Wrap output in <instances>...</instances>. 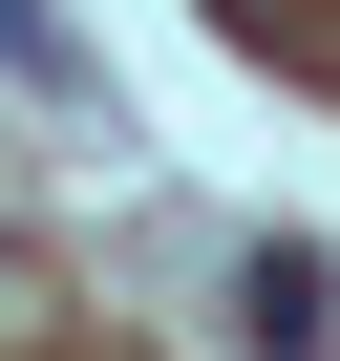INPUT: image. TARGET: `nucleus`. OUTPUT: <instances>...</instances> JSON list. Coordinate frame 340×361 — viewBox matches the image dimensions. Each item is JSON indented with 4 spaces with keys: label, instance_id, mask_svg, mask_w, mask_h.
<instances>
[{
    "label": "nucleus",
    "instance_id": "1",
    "mask_svg": "<svg viewBox=\"0 0 340 361\" xmlns=\"http://www.w3.org/2000/svg\"><path fill=\"white\" fill-rule=\"evenodd\" d=\"M234 340H255V361H319V340H340V255H319V234H255V255H234Z\"/></svg>",
    "mask_w": 340,
    "mask_h": 361
},
{
    "label": "nucleus",
    "instance_id": "2",
    "mask_svg": "<svg viewBox=\"0 0 340 361\" xmlns=\"http://www.w3.org/2000/svg\"><path fill=\"white\" fill-rule=\"evenodd\" d=\"M0 85L64 106V128H107V85H85V43H64V0H0Z\"/></svg>",
    "mask_w": 340,
    "mask_h": 361
}]
</instances>
